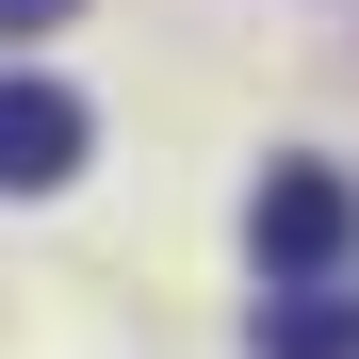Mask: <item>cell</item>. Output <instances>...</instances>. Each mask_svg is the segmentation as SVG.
Listing matches in <instances>:
<instances>
[{"label":"cell","instance_id":"1","mask_svg":"<svg viewBox=\"0 0 359 359\" xmlns=\"http://www.w3.org/2000/svg\"><path fill=\"white\" fill-rule=\"evenodd\" d=\"M245 245H262V278H343V245H359V180H343V163H262Z\"/></svg>","mask_w":359,"mask_h":359},{"label":"cell","instance_id":"4","mask_svg":"<svg viewBox=\"0 0 359 359\" xmlns=\"http://www.w3.org/2000/svg\"><path fill=\"white\" fill-rule=\"evenodd\" d=\"M0 33H66V0H0Z\"/></svg>","mask_w":359,"mask_h":359},{"label":"cell","instance_id":"3","mask_svg":"<svg viewBox=\"0 0 359 359\" xmlns=\"http://www.w3.org/2000/svg\"><path fill=\"white\" fill-rule=\"evenodd\" d=\"M262 359H359V294H343V278L262 294Z\"/></svg>","mask_w":359,"mask_h":359},{"label":"cell","instance_id":"2","mask_svg":"<svg viewBox=\"0 0 359 359\" xmlns=\"http://www.w3.org/2000/svg\"><path fill=\"white\" fill-rule=\"evenodd\" d=\"M82 147H98V114H82L66 82H0V196H49Z\"/></svg>","mask_w":359,"mask_h":359}]
</instances>
